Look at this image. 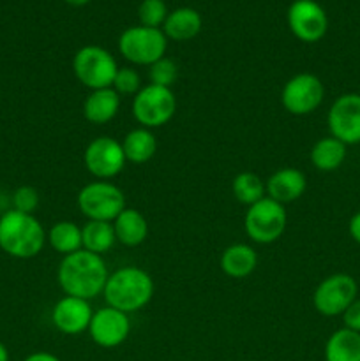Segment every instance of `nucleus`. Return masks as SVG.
<instances>
[{
  "instance_id": "9",
  "label": "nucleus",
  "mask_w": 360,
  "mask_h": 361,
  "mask_svg": "<svg viewBox=\"0 0 360 361\" xmlns=\"http://www.w3.org/2000/svg\"><path fill=\"white\" fill-rule=\"evenodd\" d=\"M359 298L356 281L348 274H334L318 284L313 295V305L321 316H342L344 310Z\"/></svg>"
},
{
  "instance_id": "23",
  "label": "nucleus",
  "mask_w": 360,
  "mask_h": 361,
  "mask_svg": "<svg viewBox=\"0 0 360 361\" xmlns=\"http://www.w3.org/2000/svg\"><path fill=\"white\" fill-rule=\"evenodd\" d=\"M325 361H360V334L341 328L325 344Z\"/></svg>"
},
{
  "instance_id": "18",
  "label": "nucleus",
  "mask_w": 360,
  "mask_h": 361,
  "mask_svg": "<svg viewBox=\"0 0 360 361\" xmlns=\"http://www.w3.org/2000/svg\"><path fill=\"white\" fill-rule=\"evenodd\" d=\"M112 224L115 229L116 242L126 247L141 245L148 236L147 219L134 208H124Z\"/></svg>"
},
{
  "instance_id": "10",
  "label": "nucleus",
  "mask_w": 360,
  "mask_h": 361,
  "mask_svg": "<svg viewBox=\"0 0 360 361\" xmlns=\"http://www.w3.org/2000/svg\"><path fill=\"white\" fill-rule=\"evenodd\" d=\"M325 87L316 74L299 73L289 78L281 92V102L288 113L295 116L311 115L321 106Z\"/></svg>"
},
{
  "instance_id": "12",
  "label": "nucleus",
  "mask_w": 360,
  "mask_h": 361,
  "mask_svg": "<svg viewBox=\"0 0 360 361\" xmlns=\"http://www.w3.org/2000/svg\"><path fill=\"white\" fill-rule=\"evenodd\" d=\"M330 136L348 145L360 143V94H342L332 102L327 115Z\"/></svg>"
},
{
  "instance_id": "22",
  "label": "nucleus",
  "mask_w": 360,
  "mask_h": 361,
  "mask_svg": "<svg viewBox=\"0 0 360 361\" xmlns=\"http://www.w3.org/2000/svg\"><path fill=\"white\" fill-rule=\"evenodd\" d=\"M346 145L334 136H325L318 140L311 148V162L318 171L330 173L342 166L346 159Z\"/></svg>"
},
{
  "instance_id": "20",
  "label": "nucleus",
  "mask_w": 360,
  "mask_h": 361,
  "mask_svg": "<svg viewBox=\"0 0 360 361\" xmlns=\"http://www.w3.org/2000/svg\"><path fill=\"white\" fill-rule=\"evenodd\" d=\"M201 16L198 11L191 7H180L172 11L162 25V32L168 39L173 41H191L196 37L201 30Z\"/></svg>"
},
{
  "instance_id": "26",
  "label": "nucleus",
  "mask_w": 360,
  "mask_h": 361,
  "mask_svg": "<svg viewBox=\"0 0 360 361\" xmlns=\"http://www.w3.org/2000/svg\"><path fill=\"white\" fill-rule=\"evenodd\" d=\"M232 192L236 201L251 207V204L258 203V201H261L267 196V183L256 173L244 171L233 178Z\"/></svg>"
},
{
  "instance_id": "8",
  "label": "nucleus",
  "mask_w": 360,
  "mask_h": 361,
  "mask_svg": "<svg viewBox=\"0 0 360 361\" xmlns=\"http://www.w3.org/2000/svg\"><path fill=\"white\" fill-rule=\"evenodd\" d=\"M176 111V97L172 88L148 83L133 97V116L141 127L155 129L166 126Z\"/></svg>"
},
{
  "instance_id": "34",
  "label": "nucleus",
  "mask_w": 360,
  "mask_h": 361,
  "mask_svg": "<svg viewBox=\"0 0 360 361\" xmlns=\"http://www.w3.org/2000/svg\"><path fill=\"white\" fill-rule=\"evenodd\" d=\"M0 361H9V351L2 342H0Z\"/></svg>"
},
{
  "instance_id": "4",
  "label": "nucleus",
  "mask_w": 360,
  "mask_h": 361,
  "mask_svg": "<svg viewBox=\"0 0 360 361\" xmlns=\"http://www.w3.org/2000/svg\"><path fill=\"white\" fill-rule=\"evenodd\" d=\"M168 37L162 28H150L143 25L129 27L120 34L119 51L126 60L136 66H152L166 56Z\"/></svg>"
},
{
  "instance_id": "16",
  "label": "nucleus",
  "mask_w": 360,
  "mask_h": 361,
  "mask_svg": "<svg viewBox=\"0 0 360 361\" xmlns=\"http://www.w3.org/2000/svg\"><path fill=\"white\" fill-rule=\"evenodd\" d=\"M265 183H267V196L281 204L296 201L307 189L306 175L296 168L279 169Z\"/></svg>"
},
{
  "instance_id": "13",
  "label": "nucleus",
  "mask_w": 360,
  "mask_h": 361,
  "mask_svg": "<svg viewBox=\"0 0 360 361\" xmlns=\"http://www.w3.org/2000/svg\"><path fill=\"white\" fill-rule=\"evenodd\" d=\"M288 27L302 42H318L328 30V18L316 0H295L288 7Z\"/></svg>"
},
{
  "instance_id": "2",
  "label": "nucleus",
  "mask_w": 360,
  "mask_h": 361,
  "mask_svg": "<svg viewBox=\"0 0 360 361\" xmlns=\"http://www.w3.org/2000/svg\"><path fill=\"white\" fill-rule=\"evenodd\" d=\"M102 295L108 307L133 314L150 303L154 296V281L148 271L141 268L124 267L109 274Z\"/></svg>"
},
{
  "instance_id": "6",
  "label": "nucleus",
  "mask_w": 360,
  "mask_h": 361,
  "mask_svg": "<svg viewBox=\"0 0 360 361\" xmlns=\"http://www.w3.org/2000/svg\"><path fill=\"white\" fill-rule=\"evenodd\" d=\"M288 222L284 204L265 196L258 203L251 204L244 217V229L247 236L256 243H274L282 236Z\"/></svg>"
},
{
  "instance_id": "5",
  "label": "nucleus",
  "mask_w": 360,
  "mask_h": 361,
  "mask_svg": "<svg viewBox=\"0 0 360 361\" xmlns=\"http://www.w3.org/2000/svg\"><path fill=\"white\" fill-rule=\"evenodd\" d=\"M78 208L88 221L113 222L126 208V196L115 183L97 180L78 192Z\"/></svg>"
},
{
  "instance_id": "11",
  "label": "nucleus",
  "mask_w": 360,
  "mask_h": 361,
  "mask_svg": "<svg viewBox=\"0 0 360 361\" xmlns=\"http://www.w3.org/2000/svg\"><path fill=\"white\" fill-rule=\"evenodd\" d=\"M87 171L97 180H112L126 168V155L120 141L109 136H99L87 145L83 154Z\"/></svg>"
},
{
  "instance_id": "1",
  "label": "nucleus",
  "mask_w": 360,
  "mask_h": 361,
  "mask_svg": "<svg viewBox=\"0 0 360 361\" xmlns=\"http://www.w3.org/2000/svg\"><path fill=\"white\" fill-rule=\"evenodd\" d=\"M56 277L60 288L67 296L92 300L97 295H102L109 271L102 256L81 249L69 256H64Z\"/></svg>"
},
{
  "instance_id": "29",
  "label": "nucleus",
  "mask_w": 360,
  "mask_h": 361,
  "mask_svg": "<svg viewBox=\"0 0 360 361\" xmlns=\"http://www.w3.org/2000/svg\"><path fill=\"white\" fill-rule=\"evenodd\" d=\"M119 95H136L141 90V78L133 67H119L112 85Z\"/></svg>"
},
{
  "instance_id": "30",
  "label": "nucleus",
  "mask_w": 360,
  "mask_h": 361,
  "mask_svg": "<svg viewBox=\"0 0 360 361\" xmlns=\"http://www.w3.org/2000/svg\"><path fill=\"white\" fill-rule=\"evenodd\" d=\"M39 207V192L30 185H21L14 190L13 194V210L21 212V214H30Z\"/></svg>"
},
{
  "instance_id": "3",
  "label": "nucleus",
  "mask_w": 360,
  "mask_h": 361,
  "mask_svg": "<svg viewBox=\"0 0 360 361\" xmlns=\"http://www.w3.org/2000/svg\"><path fill=\"white\" fill-rule=\"evenodd\" d=\"M46 231L35 215L7 210L0 217V249L16 259H32L42 250Z\"/></svg>"
},
{
  "instance_id": "32",
  "label": "nucleus",
  "mask_w": 360,
  "mask_h": 361,
  "mask_svg": "<svg viewBox=\"0 0 360 361\" xmlns=\"http://www.w3.org/2000/svg\"><path fill=\"white\" fill-rule=\"evenodd\" d=\"M348 231H349V236H352V238L360 245V212H356V214L349 219Z\"/></svg>"
},
{
  "instance_id": "35",
  "label": "nucleus",
  "mask_w": 360,
  "mask_h": 361,
  "mask_svg": "<svg viewBox=\"0 0 360 361\" xmlns=\"http://www.w3.org/2000/svg\"><path fill=\"white\" fill-rule=\"evenodd\" d=\"M67 4H69V6H74V7H81V6H85V4H88L90 2V0H66Z\"/></svg>"
},
{
  "instance_id": "25",
  "label": "nucleus",
  "mask_w": 360,
  "mask_h": 361,
  "mask_svg": "<svg viewBox=\"0 0 360 361\" xmlns=\"http://www.w3.org/2000/svg\"><path fill=\"white\" fill-rule=\"evenodd\" d=\"M46 242L62 256L78 252L83 249L81 242V228L73 221H59L46 233Z\"/></svg>"
},
{
  "instance_id": "27",
  "label": "nucleus",
  "mask_w": 360,
  "mask_h": 361,
  "mask_svg": "<svg viewBox=\"0 0 360 361\" xmlns=\"http://www.w3.org/2000/svg\"><path fill=\"white\" fill-rule=\"evenodd\" d=\"M148 78H150L152 85L172 88L176 78H179V66L175 63V60L168 59V56H162L157 62L148 66Z\"/></svg>"
},
{
  "instance_id": "24",
  "label": "nucleus",
  "mask_w": 360,
  "mask_h": 361,
  "mask_svg": "<svg viewBox=\"0 0 360 361\" xmlns=\"http://www.w3.org/2000/svg\"><path fill=\"white\" fill-rule=\"evenodd\" d=\"M81 242L85 250L97 256L109 252V249H113L116 243L113 224L104 221H87V224L81 228Z\"/></svg>"
},
{
  "instance_id": "19",
  "label": "nucleus",
  "mask_w": 360,
  "mask_h": 361,
  "mask_svg": "<svg viewBox=\"0 0 360 361\" xmlns=\"http://www.w3.org/2000/svg\"><path fill=\"white\" fill-rule=\"evenodd\" d=\"M258 254L246 243H233L222 252L221 270L232 279H246L256 270Z\"/></svg>"
},
{
  "instance_id": "15",
  "label": "nucleus",
  "mask_w": 360,
  "mask_h": 361,
  "mask_svg": "<svg viewBox=\"0 0 360 361\" xmlns=\"http://www.w3.org/2000/svg\"><path fill=\"white\" fill-rule=\"evenodd\" d=\"M92 316H94V310L88 300L66 295L53 307L52 321L60 334L80 335L88 330Z\"/></svg>"
},
{
  "instance_id": "21",
  "label": "nucleus",
  "mask_w": 360,
  "mask_h": 361,
  "mask_svg": "<svg viewBox=\"0 0 360 361\" xmlns=\"http://www.w3.org/2000/svg\"><path fill=\"white\" fill-rule=\"evenodd\" d=\"M124 155H126L127 162L133 164H145L150 161L157 150V140H155L154 133L147 127H136V129L129 130L122 141Z\"/></svg>"
},
{
  "instance_id": "33",
  "label": "nucleus",
  "mask_w": 360,
  "mask_h": 361,
  "mask_svg": "<svg viewBox=\"0 0 360 361\" xmlns=\"http://www.w3.org/2000/svg\"><path fill=\"white\" fill-rule=\"evenodd\" d=\"M23 361H60V358H56V356L52 355V353L37 351V353H32V355H28Z\"/></svg>"
},
{
  "instance_id": "17",
  "label": "nucleus",
  "mask_w": 360,
  "mask_h": 361,
  "mask_svg": "<svg viewBox=\"0 0 360 361\" xmlns=\"http://www.w3.org/2000/svg\"><path fill=\"white\" fill-rule=\"evenodd\" d=\"M120 109V95L109 88L90 90L83 102V115L90 123H108L116 116Z\"/></svg>"
},
{
  "instance_id": "31",
  "label": "nucleus",
  "mask_w": 360,
  "mask_h": 361,
  "mask_svg": "<svg viewBox=\"0 0 360 361\" xmlns=\"http://www.w3.org/2000/svg\"><path fill=\"white\" fill-rule=\"evenodd\" d=\"M342 323L348 330L360 334V298H356L342 314Z\"/></svg>"
},
{
  "instance_id": "7",
  "label": "nucleus",
  "mask_w": 360,
  "mask_h": 361,
  "mask_svg": "<svg viewBox=\"0 0 360 361\" xmlns=\"http://www.w3.org/2000/svg\"><path fill=\"white\" fill-rule=\"evenodd\" d=\"M73 71L81 85L90 90H99L112 87L119 66L108 49L90 44L78 49L73 59Z\"/></svg>"
},
{
  "instance_id": "14",
  "label": "nucleus",
  "mask_w": 360,
  "mask_h": 361,
  "mask_svg": "<svg viewBox=\"0 0 360 361\" xmlns=\"http://www.w3.org/2000/svg\"><path fill=\"white\" fill-rule=\"evenodd\" d=\"M87 331L99 348H119L127 341L131 334L129 314L113 309V307L95 310Z\"/></svg>"
},
{
  "instance_id": "28",
  "label": "nucleus",
  "mask_w": 360,
  "mask_h": 361,
  "mask_svg": "<svg viewBox=\"0 0 360 361\" xmlns=\"http://www.w3.org/2000/svg\"><path fill=\"white\" fill-rule=\"evenodd\" d=\"M168 7L164 0H143L138 9V16L143 27L161 28L168 18Z\"/></svg>"
}]
</instances>
